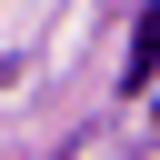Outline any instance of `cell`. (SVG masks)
<instances>
[{
	"label": "cell",
	"mask_w": 160,
	"mask_h": 160,
	"mask_svg": "<svg viewBox=\"0 0 160 160\" xmlns=\"http://www.w3.org/2000/svg\"><path fill=\"white\" fill-rule=\"evenodd\" d=\"M130 90H160V0L140 10V40H130Z\"/></svg>",
	"instance_id": "cell-1"
},
{
	"label": "cell",
	"mask_w": 160,
	"mask_h": 160,
	"mask_svg": "<svg viewBox=\"0 0 160 160\" xmlns=\"http://www.w3.org/2000/svg\"><path fill=\"white\" fill-rule=\"evenodd\" d=\"M150 120H160V90H150Z\"/></svg>",
	"instance_id": "cell-2"
}]
</instances>
